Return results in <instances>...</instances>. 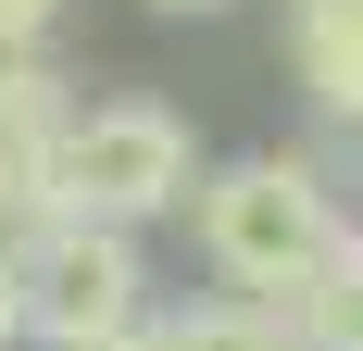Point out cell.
<instances>
[{"mask_svg":"<svg viewBox=\"0 0 363 351\" xmlns=\"http://www.w3.org/2000/svg\"><path fill=\"white\" fill-rule=\"evenodd\" d=\"M188 188H201V126L176 101H150V88H113V101H75L63 139L38 151V201L26 213H75V226H176Z\"/></svg>","mask_w":363,"mask_h":351,"instance_id":"7a4b0ae2","label":"cell"},{"mask_svg":"<svg viewBox=\"0 0 363 351\" xmlns=\"http://www.w3.org/2000/svg\"><path fill=\"white\" fill-rule=\"evenodd\" d=\"M150 314H163L150 239L75 226V213H26L13 226V351H101Z\"/></svg>","mask_w":363,"mask_h":351,"instance_id":"3957f363","label":"cell"},{"mask_svg":"<svg viewBox=\"0 0 363 351\" xmlns=\"http://www.w3.org/2000/svg\"><path fill=\"white\" fill-rule=\"evenodd\" d=\"M338 239H351V213L326 201V176L301 163V139L289 151H225L188 188V251H201V276L225 301H289Z\"/></svg>","mask_w":363,"mask_h":351,"instance_id":"6da1fadb","label":"cell"},{"mask_svg":"<svg viewBox=\"0 0 363 351\" xmlns=\"http://www.w3.org/2000/svg\"><path fill=\"white\" fill-rule=\"evenodd\" d=\"M138 13H176V26H201V13H238V0H138Z\"/></svg>","mask_w":363,"mask_h":351,"instance_id":"52a82bcc","label":"cell"},{"mask_svg":"<svg viewBox=\"0 0 363 351\" xmlns=\"http://www.w3.org/2000/svg\"><path fill=\"white\" fill-rule=\"evenodd\" d=\"M101 351H163V314H150V326H125V339H101Z\"/></svg>","mask_w":363,"mask_h":351,"instance_id":"9c48e42d","label":"cell"},{"mask_svg":"<svg viewBox=\"0 0 363 351\" xmlns=\"http://www.w3.org/2000/svg\"><path fill=\"white\" fill-rule=\"evenodd\" d=\"M0 351H13V239H0Z\"/></svg>","mask_w":363,"mask_h":351,"instance_id":"ba28073f","label":"cell"},{"mask_svg":"<svg viewBox=\"0 0 363 351\" xmlns=\"http://www.w3.org/2000/svg\"><path fill=\"white\" fill-rule=\"evenodd\" d=\"M289 75L313 101V126L363 139V0H289Z\"/></svg>","mask_w":363,"mask_h":351,"instance_id":"277c9868","label":"cell"},{"mask_svg":"<svg viewBox=\"0 0 363 351\" xmlns=\"http://www.w3.org/2000/svg\"><path fill=\"white\" fill-rule=\"evenodd\" d=\"M50 26H63V0H0V50H50Z\"/></svg>","mask_w":363,"mask_h":351,"instance_id":"8992f818","label":"cell"},{"mask_svg":"<svg viewBox=\"0 0 363 351\" xmlns=\"http://www.w3.org/2000/svg\"><path fill=\"white\" fill-rule=\"evenodd\" d=\"M163 351H289V314L276 301H188V314H163Z\"/></svg>","mask_w":363,"mask_h":351,"instance_id":"5b68a950","label":"cell"}]
</instances>
